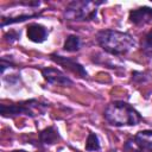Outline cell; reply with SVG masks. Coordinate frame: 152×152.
Here are the masks:
<instances>
[{"instance_id":"6","label":"cell","mask_w":152,"mask_h":152,"mask_svg":"<svg viewBox=\"0 0 152 152\" xmlns=\"http://www.w3.org/2000/svg\"><path fill=\"white\" fill-rule=\"evenodd\" d=\"M42 75L44 77V80L51 84H56V86H62V87H69L72 86L74 82L72 80H70L64 72H62L58 69L55 68H44L42 69Z\"/></svg>"},{"instance_id":"2","label":"cell","mask_w":152,"mask_h":152,"mask_svg":"<svg viewBox=\"0 0 152 152\" xmlns=\"http://www.w3.org/2000/svg\"><path fill=\"white\" fill-rule=\"evenodd\" d=\"M104 119L112 126H135L141 121V115L131 104L124 101H114L104 109Z\"/></svg>"},{"instance_id":"1","label":"cell","mask_w":152,"mask_h":152,"mask_svg":"<svg viewBox=\"0 0 152 152\" xmlns=\"http://www.w3.org/2000/svg\"><path fill=\"white\" fill-rule=\"evenodd\" d=\"M96 42L106 52L113 56L126 55L137 44L132 34L116 30L99 31L96 34Z\"/></svg>"},{"instance_id":"5","label":"cell","mask_w":152,"mask_h":152,"mask_svg":"<svg viewBox=\"0 0 152 152\" xmlns=\"http://www.w3.org/2000/svg\"><path fill=\"white\" fill-rule=\"evenodd\" d=\"M126 152H152V131H140L124 145Z\"/></svg>"},{"instance_id":"11","label":"cell","mask_w":152,"mask_h":152,"mask_svg":"<svg viewBox=\"0 0 152 152\" xmlns=\"http://www.w3.org/2000/svg\"><path fill=\"white\" fill-rule=\"evenodd\" d=\"M81 38L78 36H75V34H70L66 37L65 42H64V45H63V49L68 52H76L81 49Z\"/></svg>"},{"instance_id":"14","label":"cell","mask_w":152,"mask_h":152,"mask_svg":"<svg viewBox=\"0 0 152 152\" xmlns=\"http://www.w3.org/2000/svg\"><path fill=\"white\" fill-rule=\"evenodd\" d=\"M141 49L144 53L148 57H152V28L146 33L145 38L141 42Z\"/></svg>"},{"instance_id":"7","label":"cell","mask_w":152,"mask_h":152,"mask_svg":"<svg viewBox=\"0 0 152 152\" xmlns=\"http://www.w3.org/2000/svg\"><path fill=\"white\" fill-rule=\"evenodd\" d=\"M51 59L55 63H57V64L64 66L65 69L70 70L71 72L78 75L80 77H87L88 76V74H87L86 69L83 68V65L80 64L76 59H72V58H69V57H64V56H59L57 53H52L51 55Z\"/></svg>"},{"instance_id":"12","label":"cell","mask_w":152,"mask_h":152,"mask_svg":"<svg viewBox=\"0 0 152 152\" xmlns=\"http://www.w3.org/2000/svg\"><path fill=\"white\" fill-rule=\"evenodd\" d=\"M40 13H33V14H20V15H15V17H8V18H5L2 17L1 19V26H6L8 24H15V23H21V21H25L26 19H30V18H33V17H38Z\"/></svg>"},{"instance_id":"13","label":"cell","mask_w":152,"mask_h":152,"mask_svg":"<svg viewBox=\"0 0 152 152\" xmlns=\"http://www.w3.org/2000/svg\"><path fill=\"white\" fill-rule=\"evenodd\" d=\"M100 140H99V137L90 132L88 134V138H87V142H86V151H99L100 150Z\"/></svg>"},{"instance_id":"3","label":"cell","mask_w":152,"mask_h":152,"mask_svg":"<svg viewBox=\"0 0 152 152\" xmlns=\"http://www.w3.org/2000/svg\"><path fill=\"white\" fill-rule=\"evenodd\" d=\"M103 1L94 0H74L64 10V19L69 21H90L96 18L97 8Z\"/></svg>"},{"instance_id":"17","label":"cell","mask_w":152,"mask_h":152,"mask_svg":"<svg viewBox=\"0 0 152 152\" xmlns=\"http://www.w3.org/2000/svg\"><path fill=\"white\" fill-rule=\"evenodd\" d=\"M12 152H27L25 150H15V151H12Z\"/></svg>"},{"instance_id":"10","label":"cell","mask_w":152,"mask_h":152,"mask_svg":"<svg viewBox=\"0 0 152 152\" xmlns=\"http://www.w3.org/2000/svg\"><path fill=\"white\" fill-rule=\"evenodd\" d=\"M59 139H61V137H59L58 131L52 126L43 129L39 133V141L42 145H52V144L57 142V140H59Z\"/></svg>"},{"instance_id":"4","label":"cell","mask_w":152,"mask_h":152,"mask_svg":"<svg viewBox=\"0 0 152 152\" xmlns=\"http://www.w3.org/2000/svg\"><path fill=\"white\" fill-rule=\"evenodd\" d=\"M48 108L46 103H40L39 101L32 99L14 104H0V113L5 118H13L18 115H28L34 116L38 113H44Z\"/></svg>"},{"instance_id":"15","label":"cell","mask_w":152,"mask_h":152,"mask_svg":"<svg viewBox=\"0 0 152 152\" xmlns=\"http://www.w3.org/2000/svg\"><path fill=\"white\" fill-rule=\"evenodd\" d=\"M132 80H133L134 82L141 83V82H145V81L147 80V77H146L145 74L141 72V71H134V72L132 74Z\"/></svg>"},{"instance_id":"16","label":"cell","mask_w":152,"mask_h":152,"mask_svg":"<svg viewBox=\"0 0 152 152\" xmlns=\"http://www.w3.org/2000/svg\"><path fill=\"white\" fill-rule=\"evenodd\" d=\"M19 37H20V32H15V31H11V32H8V33L5 34L6 42H10V43H13V42L17 40Z\"/></svg>"},{"instance_id":"9","label":"cell","mask_w":152,"mask_h":152,"mask_svg":"<svg viewBox=\"0 0 152 152\" xmlns=\"http://www.w3.org/2000/svg\"><path fill=\"white\" fill-rule=\"evenodd\" d=\"M26 28L27 38L33 43H43L48 38V30L40 24H30Z\"/></svg>"},{"instance_id":"8","label":"cell","mask_w":152,"mask_h":152,"mask_svg":"<svg viewBox=\"0 0 152 152\" xmlns=\"http://www.w3.org/2000/svg\"><path fill=\"white\" fill-rule=\"evenodd\" d=\"M129 21L133 23L134 25L141 26L146 25L152 21V8L148 6H142L135 10H132L129 12Z\"/></svg>"}]
</instances>
